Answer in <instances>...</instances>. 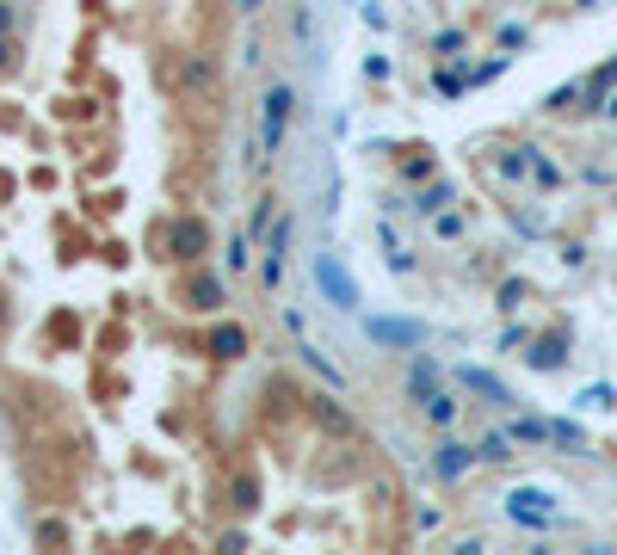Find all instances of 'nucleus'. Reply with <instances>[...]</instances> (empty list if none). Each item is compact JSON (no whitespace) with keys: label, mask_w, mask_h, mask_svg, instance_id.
Returning a JSON list of instances; mask_svg holds the SVG:
<instances>
[{"label":"nucleus","mask_w":617,"mask_h":555,"mask_svg":"<svg viewBox=\"0 0 617 555\" xmlns=\"http://www.w3.org/2000/svg\"><path fill=\"white\" fill-rule=\"evenodd\" d=\"M315 284L328 290V303H334V309H358V284H352V272L340 266L334 253H315Z\"/></svg>","instance_id":"f257e3e1"},{"label":"nucleus","mask_w":617,"mask_h":555,"mask_svg":"<svg viewBox=\"0 0 617 555\" xmlns=\"http://www.w3.org/2000/svg\"><path fill=\"white\" fill-rule=\"evenodd\" d=\"M506 512H513V525H531V531H550V525H562V512L550 506V494H543V488H519Z\"/></svg>","instance_id":"f03ea898"},{"label":"nucleus","mask_w":617,"mask_h":555,"mask_svg":"<svg viewBox=\"0 0 617 555\" xmlns=\"http://www.w3.org/2000/svg\"><path fill=\"white\" fill-rule=\"evenodd\" d=\"M204 247H210V229H204L198 216H179L173 222V253L179 259H204Z\"/></svg>","instance_id":"7ed1b4c3"},{"label":"nucleus","mask_w":617,"mask_h":555,"mask_svg":"<svg viewBox=\"0 0 617 555\" xmlns=\"http://www.w3.org/2000/svg\"><path fill=\"white\" fill-rule=\"evenodd\" d=\"M290 105H297V93H290V87H272V93H266V142H272V148L284 142V124H290Z\"/></svg>","instance_id":"20e7f679"},{"label":"nucleus","mask_w":617,"mask_h":555,"mask_svg":"<svg viewBox=\"0 0 617 555\" xmlns=\"http://www.w3.org/2000/svg\"><path fill=\"white\" fill-rule=\"evenodd\" d=\"M371 340H383V346H420V321H371Z\"/></svg>","instance_id":"39448f33"},{"label":"nucleus","mask_w":617,"mask_h":555,"mask_svg":"<svg viewBox=\"0 0 617 555\" xmlns=\"http://www.w3.org/2000/svg\"><path fill=\"white\" fill-rule=\"evenodd\" d=\"M179 296H186L192 309H216V303H223V284H216V278H192V284L179 290Z\"/></svg>","instance_id":"423d86ee"},{"label":"nucleus","mask_w":617,"mask_h":555,"mask_svg":"<svg viewBox=\"0 0 617 555\" xmlns=\"http://www.w3.org/2000/svg\"><path fill=\"white\" fill-rule=\"evenodd\" d=\"M469 463H476V457H469V451H463V444H439V475H445V481H457V475H469Z\"/></svg>","instance_id":"0eeeda50"},{"label":"nucleus","mask_w":617,"mask_h":555,"mask_svg":"<svg viewBox=\"0 0 617 555\" xmlns=\"http://www.w3.org/2000/svg\"><path fill=\"white\" fill-rule=\"evenodd\" d=\"M179 87H186V93H210L216 87V68L210 62H186V68H179Z\"/></svg>","instance_id":"6e6552de"},{"label":"nucleus","mask_w":617,"mask_h":555,"mask_svg":"<svg viewBox=\"0 0 617 555\" xmlns=\"http://www.w3.org/2000/svg\"><path fill=\"white\" fill-rule=\"evenodd\" d=\"M463 383L476 389V395H488V401H500V407H513V395H506V389H500V383L488 377V370H463Z\"/></svg>","instance_id":"1a4fd4ad"},{"label":"nucleus","mask_w":617,"mask_h":555,"mask_svg":"<svg viewBox=\"0 0 617 555\" xmlns=\"http://www.w3.org/2000/svg\"><path fill=\"white\" fill-rule=\"evenodd\" d=\"M210 346H216V358H241V352H247V333H241V327H223Z\"/></svg>","instance_id":"9d476101"},{"label":"nucleus","mask_w":617,"mask_h":555,"mask_svg":"<svg viewBox=\"0 0 617 555\" xmlns=\"http://www.w3.org/2000/svg\"><path fill=\"white\" fill-rule=\"evenodd\" d=\"M426 420H432V426H451V420H457V401H451V395H426Z\"/></svg>","instance_id":"9b49d317"},{"label":"nucleus","mask_w":617,"mask_h":555,"mask_svg":"<svg viewBox=\"0 0 617 555\" xmlns=\"http://www.w3.org/2000/svg\"><path fill=\"white\" fill-rule=\"evenodd\" d=\"M513 438H525V444H543V438H556V426H543V420H519V426H513Z\"/></svg>","instance_id":"f8f14e48"},{"label":"nucleus","mask_w":617,"mask_h":555,"mask_svg":"<svg viewBox=\"0 0 617 555\" xmlns=\"http://www.w3.org/2000/svg\"><path fill=\"white\" fill-rule=\"evenodd\" d=\"M531 364H537V370H556V364H562V340H543V346L531 352Z\"/></svg>","instance_id":"ddd939ff"},{"label":"nucleus","mask_w":617,"mask_h":555,"mask_svg":"<svg viewBox=\"0 0 617 555\" xmlns=\"http://www.w3.org/2000/svg\"><path fill=\"white\" fill-rule=\"evenodd\" d=\"M315 414H321V420H328V426H334V432H352V420H346V414H340V407H334V401H315Z\"/></svg>","instance_id":"4468645a"},{"label":"nucleus","mask_w":617,"mask_h":555,"mask_svg":"<svg viewBox=\"0 0 617 555\" xmlns=\"http://www.w3.org/2000/svg\"><path fill=\"white\" fill-rule=\"evenodd\" d=\"M556 444H568V451H580V444H587V432H580V426H568V420H556Z\"/></svg>","instance_id":"2eb2a0df"},{"label":"nucleus","mask_w":617,"mask_h":555,"mask_svg":"<svg viewBox=\"0 0 617 555\" xmlns=\"http://www.w3.org/2000/svg\"><path fill=\"white\" fill-rule=\"evenodd\" d=\"M235 506H241V512L260 506V500H253V475H235Z\"/></svg>","instance_id":"dca6fc26"},{"label":"nucleus","mask_w":617,"mask_h":555,"mask_svg":"<svg viewBox=\"0 0 617 555\" xmlns=\"http://www.w3.org/2000/svg\"><path fill=\"white\" fill-rule=\"evenodd\" d=\"M482 457H488V463H506V438H500V432L482 438Z\"/></svg>","instance_id":"f3484780"},{"label":"nucleus","mask_w":617,"mask_h":555,"mask_svg":"<svg viewBox=\"0 0 617 555\" xmlns=\"http://www.w3.org/2000/svg\"><path fill=\"white\" fill-rule=\"evenodd\" d=\"M439 204H451V185H432V192L420 198V210H439Z\"/></svg>","instance_id":"a211bd4d"},{"label":"nucleus","mask_w":617,"mask_h":555,"mask_svg":"<svg viewBox=\"0 0 617 555\" xmlns=\"http://www.w3.org/2000/svg\"><path fill=\"white\" fill-rule=\"evenodd\" d=\"M13 68V37H0V74Z\"/></svg>","instance_id":"6ab92c4d"},{"label":"nucleus","mask_w":617,"mask_h":555,"mask_svg":"<svg viewBox=\"0 0 617 555\" xmlns=\"http://www.w3.org/2000/svg\"><path fill=\"white\" fill-rule=\"evenodd\" d=\"M13 31V7H7V0H0V37H7Z\"/></svg>","instance_id":"aec40b11"},{"label":"nucleus","mask_w":617,"mask_h":555,"mask_svg":"<svg viewBox=\"0 0 617 555\" xmlns=\"http://www.w3.org/2000/svg\"><path fill=\"white\" fill-rule=\"evenodd\" d=\"M599 111H605V118H617V93H605V105H599Z\"/></svg>","instance_id":"412c9836"},{"label":"nucleus","mask_w":617,"mask_h":555,"mask_svg":"<svg viewBox=\"0 0 617 555\" xmlns=\"http://www.w3.org/2000/svg\"><path fill=\"white\" fill-rule=\"evenodd\" d=\"M241 7H260V0H241Z\"/></svg>","instance_id":"4be33fe9"},{"label":"nucleus","mask_w":617,"mask_h":555,"mask_svg":"<svg viewBox=\"0 0 617 555\" xmlns=\"http://www.w3.org/2000/svg\"><path fill=\"white\" fill-rule=\"evenodd\" d=\"M0 321H7V303H0Z\"/></svg>","instance_id":"5701e85b"}]
</instances>
